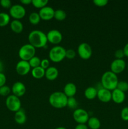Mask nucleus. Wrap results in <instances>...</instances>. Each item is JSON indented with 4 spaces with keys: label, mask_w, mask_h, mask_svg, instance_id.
<instances>
[{
    "label": "nucleus",
    "mask_w": 128,
    "mask_h": 129,
    "mask_svg": "<svg viewBox=\"0 0 128 129\" xmlns=\"http://www.w3.org/2000/svg\"><path fill=\"white\" fill-rule=\"evenodd\" d=\"M28 19L30 23L33 25H36L40 23V20H41V18L39 15V13L36 12L31 13L29 15Z\"/></svg>",
    "instance_id": "393cba45"
},
{
    "label": "nucleus",
    "mask_w": 128,
    "mask_h": 129,
    "mask_svg": "<svg viewBox=\"0 0 128 129\" xmlns=\"http://www.w3.org/2000/svg\"><path fill=\"white\" fill-rule=\"evenodd\" d=\"M120 117L124 121H128V107H125L122 109L120 112Z\"/></svg>",
    "instance_id": "2f4dec72"
},
{
    "label": "nucleus",
    "mask_w": 128,
    "mask_h": 129,
    "mask_svg": "<svg viewBox=\"0 0 128 129\" xmlns=\"http://www.w3.org/2000/svg\"><path fill=\"white\" fill-rule=\"evenodd\" d=\"M26 15V10L23 5L15 4L10 8V16L15 20H20Z\"/></svg>",
    "instance_id": "1a4fd4ad"
},
{
    "label": "nucleus",
    "mask_w": 128,
    "mask_h": 129,
    "mask_svg": "<svg viewBox=\"0 0 128 129\" xmlns=\"http://www.w3.org/2000/svg\"><path fill=\"white\" fill-rule=\"evenodd\" d=\"M97 97L101 102L108 103L112 100V91L104 88H100L97 89Z\"/></svg>",
    "instance_id": "2eb2a0df"
},
{
    "label": "nucleus",
    "mask_w": 128,
    "mask_h": 129,
    "mask_svg": "<svg viewBox=\"0 0 128 129\" xmlns=\"http://www.w3.org/2000/svg\"><path fill=\"white\" fill-rule=\"evenodd\" d=\"M36 49L31 44H26L22 45L19 49L18 55L21 60L29 61L34 56H35Z\"/></svg>",
    "instance_id": "39448f33"
},
{
    "label": "nucleus",
    "mask_w": 128,
    "mask_h": 129,
    "mask_svg": "<svg viewBox=\"0 0 128 129\" xmlns=\"http://www.w3.org/2000/svg\"><path fill=\"white\" fill-rule=\"evenodd\" d=\"M3 71V64L2 62L0 60V73H2Z\"/></svg>",
    "instance_id": "79ce46f5"
},
{
    "label": "nucleus",
    "mask_w": 128,
    "mask_h": 129,
    "mask_svg": "<svg viewBox=\"0 0 128 129\" xmlns=\"http://www.w3.org/2000/svg\"><path fill=\"white\" fill-rule=\"evenodd\" d=\"M66 49L60 45L53 47L49 52V58L53 62L58 63L62 61L65 58Z\"/></svg>",
    "instance_id": "20e7f679"
},
{
    "label": "nucleus",
    "mask_w": 128,
    "mask_h": 129,
    "mask_svg": "<svg viewBox=\"0 0 128 129\" xmlns=\"http://www.w3.org/2000/svg\"><path fill=\"white\" fill-rule=\"evenodd\" d=\"M76 55V53H75V50H73V49H68V50H66V52H65V58L69 59H74V57Z\"/></svg>",
    "instance_id": "473e14b6"
},
{
    "label": "nucleus",
    "mask_w": 128,
    "mask_h": 129,
    "mask_svg": "<svg viewBox=\"0 0 128 129\" xmlns=\"http://www.w3.org/2000/svg\"><path fill=\"white\" fill-rule=\"evenodd\" d=\"M75 129H89V127L85 124H77Z\"/></svg>",
    "instance_id": "58836bf2"
},
{
    "label": "nucleus",
    "mask_w": 128,
    "mask_h": 129,
    "mask_svg": "<svg viewBox=\"0 0 128 129\" xmlns=\"http://www.w3.org/2000/svg\"><path fill=\"white\" fill-rule=\"evenodd\" d=\"M10 28L13 32L20 34L23 30V25L18 20H14L10 23Z\"/></svg>",
    "instance_id": "aec40b11"
},
{
    "label": "nucleus",
    "mask_w": 128,
    "mask_h": 129,
    "mask_svg": "<svg viewBox=\"0 0 128 129\" xmlns=\"http://www.w3.org/2000/svg\"><path fill=\"white\" fill-rule=\"evenodd\" d=\"M26 86L25 84L20 81H16L13 84L11 88V91H12L13 95L20 98L22 97L26 93Z\"/></svg>",
    "instance_id": "ddd939ff"
},
{
    "label": "nucleus",
    "mask_w": 128,
    "mask_h": 129,
    "mask_svg": "<svg viewBox=\"0 0 128 129\" xmlns=\"http://www.w3.org/2000/svg\"><path fill=\"white\" fill-rule=\"evenodd\" d=\"M78 103L77 100L75 99L74 97H70V98H68L67 100V107L69 108H71V109H77V107Z\"/></svg>",
    "instance_id": "c85d7f7f"
},
{
    "label": "nucleus",
    "mask_w": 128,
    "mask_h": 129,
    "mask_svg": "<svg viewBox=\"0 0 128 129\" xmlns=\"http://www.w3.org/2000/svg\"><path fill=\"white\" fill-rule=\"evenodd\" d=\"M10 21V16L6 13H0V27H4L9 24Z\"/></svg>",
    "instance_id": "b1692460"
},
{
    "label": "nucleus",
    "mask_w": 128,
    "mask_h": 129,
    "mask_svg": "<svg viewBox=\"0 0 128 129\" xmlns=\"http://www.w3.org/2000/svg\"><path fill=\"white\" fill-rule=\"evenodd\" d=\"M68 98L63 92L55 91L49 97V103L55 108H63L67 107Z\"/></svg>",
    "instance_id": "7ed1b4c3"
},
{
    "label": "nucleus",
    "mask_w": 128,
    "mask_h": 129,
    "mask_svg": "<svg viewBox=\"0 0 128 129\" xmlns=\"http://www.w3.org/2000/svg\"><path fill=\"white\" fill-rule=\"evenodd\" d=\"M123 50H124L125 56H126L127 57H128V43H127V44H125L124 49H123Z\"/></svg>",
    "instance_id": "ea45409f"
},
{
    "label": "nucleus",
    "mask_w": 128,
    "mask_h": 129,
    "mask_svg": "<svg viewBox=\"0 0 128 129\" xmlns=\"http://www.w3.org/2000/svg\"><path fill=\"white\" fill-rule=\"evenodd\" d=\"M29 44L36 48H43L48 42L46 34L41 30H33L28 35Z\"/></svg>",
    "instance_id": "f257e3e1"
},
{
    "label": "nucleus",
    "mask_w": 128,
    "mask_h": 129,
    "mask_svg": "<svg viewBox=\"0 0 128 129\" xmlns=\"http://www.w3.org/2000/svg\"><path fill=\"white\" fill-rule=\"evenodd\" d=\"M100 125V121L97 117H90L87 122V127L90 129H99Z\"/></svg>",
    "instance_id": "4be33fe9"
},
{
    "label": "nucleus",
    "mask_w": 128,
    "mask_h": 129,
    "mask_svg": "<svg viewBox=\"0 0 128 129\" xmlns=\"http://www.w3.org/2000/svg\"><path fill=\"white\" fill-rule=\"evenodd\" d=\"M66 13L61 9L55 10V14H54V18L57 21H63L66 18Z\"/></svg>",
    "instance_id": "a878e982"
},
{
    "label": "nucleus",
    "mask_w": 128,
    "mask_h": 129,
    "mask_svg": "<svg viewBox=\"0 0 128 129\" xmlns=\"http://www.w3.org/2000/svg\"><path fill=\"white\" fill-rule=\"evenodd\" d=\"M48 42L52 44L57 45L61 42L63 39V35L59 30H51L46 34Z\"/></svg>",
    "instance_id": "9d476101"
},
{
    "label": "nucleus",
    "mask_w": 128,
    "mask_h": 129,
    "mask_svg": "<svg viewBox=\"0 0 128 129\" xmlns=\"http://www.w3.org/2000/svg\"><path fill=\"white\" fill-rule=\"evenodd\" d=\"M77 53L82 59L87 60L91 57L92 55V49L91 46L86 42L79 44L77 47Z\"/></svg>",
    "instance_id": "6e6552de"
},
{
    "label": "nucleus",
    "mask_w": 128,
    "mask_h": 129,
    "mask_svg": "<svg viewBox=\"0 0 128 129\" xmlns=\"http://www.w3.org/2000/svg\"><path fill=\"white\" fill-rule=\"evenodd\" d=\"M59 71L54 66H50L45 70V76L49 81H54L58 78Z\"/></svg>",
    "instance_id": "a211bd4d"
},
{
    "label": "nucleus",
    "mask_w": 128,
    "mask_h": 129,
    "mask_svg": "<svg viewBox=\"0 0 128 129\" xmlns=\"http://www.w3.org/2000/svg\"><path fill=\"white\" fill-rule=\"evenodd\" d=\"M84 96L88 100H93L97 96V89L93 86L88 87L84 91Z\"/></svg>",
    "instance_id": "412c9836"
},
{
    "label": "nucleus",
    "mask_w": 128,
    "mask_h": 129,
    "mask_svg": "<svg viewBox=\"0 0 128 129\" xmlns=\"http://www.w3.org/2000/svg\"><path fill=\"white\" fill-rule=\"evenodd\" d=\"M73 118L78 124H85L89 119V114L83 108H77L73 112Z\"/></svg>",
    "instance_id": "0eeeda50"
},
{
    "label": "nucleus",
    "mask_w": 128,
    "mask_h": 129,
    "mask_svg": "<svg viewBox=\"0 0 128 129\" xmlns=\"http://www.w3.org/2000/svg\"><path fill=\"white\" fill-rule=\"evenodd\" d=\"M31 75L35 79H41L45 76V69L41 68V66L37 68H33L31 70Z\"/></svg>",
    "instance_id": "5701e85b"
},
{
    "label": "nucleus",
    "mask_w": 128,
    "mask_h": 129,
    "mask_svg": "<svg viewBox=\"0 0 128 129\" xmlns=\"http://www.w3.org/2000/svg\"><path fill=\"white\" fill-rule=\"evenodd\" d=\"M127 69H128V64H127Z\"/></svg>",
    "instance_id": "c03bdc74"
},
{
    "label": "nucleus",
    "mask_w": 128,
    "mask_h": 129,
    "mask_svg": "<svg viewBox=\"0 0 128 129\" xmlns=\"http://www.w3.org/2000/svg\"><path fill=\"white\" fill-rule=\"evenodd\" d=\"M40 66L44 69L46 70V69L50 67V60L47 59H44L41 60V64H40Z\"/></svg>",
    "instance_id": "e433bc0d"
},
{
    "label": "nucleus",
    "mask_w": 128,
    "mask_h": 129,
    "mask_svg": "<svg viewBox=\"0 0 128 129\" xmlns=\"http://www.w3.org/2000/svg\"><path fill=\"white\" fill-rule=\"evenodd\" d=\"M38 13L41 20L48 21V20H51L54 18L55 10H53V8L46 6L43 8L40 9Z\"/></svg>",
    "instance_id": "4468645a"
},
{
    "label": "nucleus",
    "mask_w": 128,
    "mask_h": 129,
    "mask_svg": "<svg viewBox=\"0 0 128 129\" xmlns=\"http://www.w3.org/2000/svg\"><path fill=\"white\" fill-rule=\"evenodd\" d=\"M55 129H67V128L63 127H57V128H56Z\"/></svg>",
    "instance_id": "37998d69"
},
{
    "label": "nucleus",
    "mask_w": 128,
    "mask_h": 129,
    "mask_svg": "<svg viewBox=\"0 0 128 129\" xmlns=\"http://www.w3.org/2000/svg\"><path fill=\"white\" fill-rule=\"evenodd\" d=\"M93 3L94 5L99 7H103L107 5L108 0H94Z\"/></svg>",
    "instance_id": "72a5a7b5"
},
{
    "label": "nucleus",
    "mask_w": 128,
    "mask_h": 129,
    "mask_svg": "<svg viewBox=\"0 0 128 129\" xmlns=\"http://www.w3.org/2000/svg\"><path fill=\"white\" fill-rule=\"evenodd\" d=\"M117 89L125 93L128 91V83L125 81H119V83L117 86Z\"/></svg>",
    "instance_id": "c756f323"
},
{
    "label": "nucleus",
    "mask_w": 128,
    "mask_h": 129,
    "mask_svg": "<svg viewBox=\"0 0 128 129\" xmlns=\"http://www.w3.org/2000/svg\"><path fill=\"white\" fill-rule=\"evenodd\" d=\"M116 59H123V57L125 56L123 49H118L114 53Z\"/></svg>",
    "instance_id": "c9c22d12"
},
{
    "label": "nucleus",
    "mask_w": 128,
    "mask_h": 129,
    "mask_svg": "<svg viewBox=\"0 0 128 129\" xmlns=\"http://www.w3.org/2000/svg\"><path fill=\"white\" fill-rule=\"evenodd\" d=\"M63 93L67 98L74 97L77 93V87L73 83H68L63 88Z\"/></svg>",
    "instance_id": "f3484780"
},
{
    "label": "nucleus",
    "mask_w": 128,
    "mask_h": 129,
    "mask_svg": "<svg viewBox=\"0 0 128 129\" xmlns=\"http://www.w3.org/2000/svg\"><path fill=\"white\" fill-rule=\"evenodd\" d=\"M5 104L8 109L12 112L15 113L21 109V103L20 98L13 94L9 95L6 98Z\"/></svg>",
    "instance_id": "423d86ee"
},
{
    "label": "nucleus",
    "mask_w": 128,
    "mask_h": 129,
    "mask_svg": "<svg viewBox=\"0 0 128 129\" xmlns=\"http://www.w3.org/2000/svg\"><path fill=\"white\" fill-rule=\"evenodd\" d=\"M32 2V0H21V3L23 5H27L29 4H31Z\"/></svg>",
    "instance_id": "a19ab883"
},
{
    "label": "nucleus",
    "mask_w": 128,
    "mask_h": 129,
    "mask_svg": "<svg viewBox=\"0 0 128 129\" xmlns=\"http://www.w3.org/2000/svg\"><path fill=\"white\" fill-rule=\"evenodd\" d=\"M126 67V63L124 59H116L113 60L110 64V71L115 74L121 73Z\"/></svg>",
    "instance_id": "9b49d317"
},
{
    "label": "nucleus",
    "mask_w": 128,
    "mask_h": 129,
    "mask_svg": "<svg viewBox=\"0 0 128 129\" xmlns=\"http://www.w3.org/2000/svg\"><path fill=\"white\" fill-rule=\"evenodd\" d=\"M118 83L119 79L117 74L110 71L105 72L101 77V85L102 88L110 91L116 89Z\"/></svg>",
    "instance_id": "f03ea898"
},
{
    "label": "nucleus",
    "mask_w": 128,
    "mask_h": 129,
    "mask_svg": "<svg viewBox=\"0 0 128 129\" xmlns=\"http://www.w3.org/2000/svg\"><path fill=\"white\" fill-rule=\"evenodd\" d=\"M48 3V0H32V2H31L33 6H35L36 8L40 9L46 6Z\"/></svg>",
    "instance_id": "bb28decb"
},
{
    "label": "nucleus",
    "mask_w": 128,
    "mask_h": 129,
    "mask_svg": "<svg viewBox=\"0 0 128 129\" xmlns=\"http://www.w3.org/2000/svg\"><path fill=\"white\" fill-rule=\"evenodd\" d=\"M11 89L8 86H3L0 88V96H8L10 93H11Z\"/></svg>",
    "instance_id": "7c9ffc66"
},
{
    "label": "nucleus",
    "mask_w": 128,
    "mask_h": 129,
    "mask_svg": "<svg viewBox=\"0 0 128 129\" xmlns=\"http://www.w3.org/2000/svg\"><path fill=\"white\" fill-rule=\"evenodd\" d=\"M125 99V94L118 89H115L112 91V100L114 103L120 104L124 102Z\"/></svg>",
    "instance_id": "dca6fc26"
},
{
    "label": "nucleus",
    "mask_w": 128,
    "mask_h": 129,
    "mask_svg": "<svg viewBox=\"0 0 128 129\" xmlns=\"http://www.w3.org/2000/svg\"><path fill=\"white\" fill-rule=\"evenodd\" d=\"M41 59L37 56H34L33 57L31 58L30 60L28 61L29 64L31 68H37V67L40 66V64H41Z\"/></svg>",
    "instance_id": "cd10ccee"
},
{
    "label": "nucleus",
    "mask_w": 128,
    "mask_h": 129,
    "mask_svg": "<svg viewBox=\"0 0 128 129\" xmlns=\"http://www.w3.org/2000/svg\"><path fill=\"white\" fill-rule=\"evenodd\" d=\"M14 119L16 123L19 125H23L26 122V115L25 110L23 109H20L18 112H15Z\"/></svg>",
    "instance_id": "6ab92c4d"
},
{
    "label": "nucleus",
    "mask_w": 128,
    "mask_h": 129,
    "mask_svg": "<svg viewBox=\"0 0 128 129\" xmlns=\"http://www.w3.org/2000/svg\"><path fill=\"white\" fill-rule=\"evenodd\" d=\"M0 5L4 8H10L12 6V3L10 0H1Z\"/></svg>",
    "instance_id": "f704fd0d"
},
{
    "label": "nucleus",
    "mask_w": 128,
    "mask_h": 129,
    "mask_svg": "<svg viewBox=\"0 0 128 129\" xmlns=\"http://www.w3.org/2000/svg\"><path fill=\"white\" fill-rule=\"evenodd\" d=\"M31 70V67L28 61L25 60H20L16 64V73L20 76H25L28 74Z\"/></svg>",
    "instance_id": "f8f14e48"
},
{
    "label": "nucleus",
    "mask_w": 128,
    "mask_h": 129,
    "mask_svg": "<svg viewBox=\"0 0 128 129\" xmlns=\"http://www.w3.org/2000/svg\"><path fill=\"white\" fill-rule=\"evenodd\" d=\"M6 82V78L5 74L3 73H0V88L5 85Z\"/></svg>",
    "instance_id": "4c0bfd02"
}]
</instances>
